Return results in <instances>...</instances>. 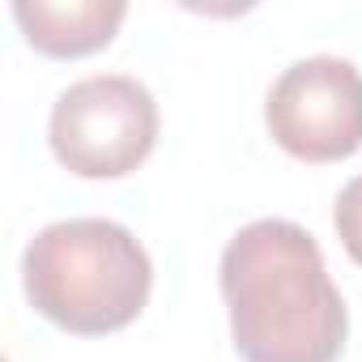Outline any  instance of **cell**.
I'll use <instances>...</instances> for the list:
<instances>
[{"mask_svg": "<svg viewBox=\"0 0 362 362\" xmlns=\"http://www.w3.org/2000/svg\"><path fill=\"white\" fill-rule=\"evenodd\" d=\"M124 0H18L13 22L26 43L52 60H81L103 52L124 26Z\"/></svg>", "mask_w": 362, "mask_h": 362, "instance_id": "obj_5", "label": "cell"}, {"mask_svg": "<svg viewBox=\"0 0 362 362\" xmlns=\"http://www.w3.org/2000/svg\"><path fill=\"white\" fill-rule=\"evenodd\" d=\"M269 136L298 162H341L362 149V73L341 56L290 64L264 98Z\"/></svg>", "mask_w": 362, "mask_h": 362, "instance_id": "obj_4", "label": "cell"}, {"mask_svg": "<svg viewBox=\"0 0 362 362\" xmlns=\"http://www.w3.org/2000/svg\"><path fill=\"white\" fill-rule=\"evenodd\" d=\"M56 162L77 179H124L158 145V103L149 86L124 73L73 81L47 119Z\"/></svg>", "mask_w": 362, "mask_h": 362, "instance_id": "obj_3", "label": "cell"}, {"mask_svg": "<svg viewBox=\"0 0 362 362\" xmlns=\"http://www.w3.org/2000/svg\"><path fill=\"white\" fill-rule=\"evenodd\" d=\"M22 290L47 324L73 337H103L145 311L153 264L128 226L111 218H64L26 243Z\"/></svg>", "mask_w": 362, "mask_h": 362, "instance_id": "obj_2", "label": "cell"}, {"mask_svg": "<svg viewBox=\"0 0 362 362\" xmlns=\"http://www.w3.org/2000/svg\"><path fill=\"white\" fill-rule=\"evenodd\" d=\"M332 226H337V239H341V247L349 252V260L362 269V175H354L349 184L337 192Z\"/></svg>", "mask_w": 362, "mask_h": 362, "instance_id": "obj_6", "label": "cell"}, {"mask_svg": "<svg viewBox=\"0 0 362 362\" xmlns=\"http://www.w3.org/2000/svg\"><path fill=\"white\" fill-rule=\"evenodd\" d=\"M222 298L243 362H337L349 311L324 252L298 222H247L222 252Z\"/></svg>", "mask_w": 362, "mask_h": 362, "instance_id": "obj_1", "label": "cell"}]
</instances>
